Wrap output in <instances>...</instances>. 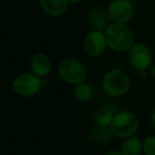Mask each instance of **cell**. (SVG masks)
Masks as SVG:
<instances>
[{
	"instance_id": "cell-1",
	"label": "cell",
	"mask_w": 155,
	"mask_h": 155,
	"mask_svg": "<svg viewBox=\"0 0 155 155\" xmlns=\"http://www.w3.org/2000/svg\"><path fill=\"white\" fill-rule=\"evenodd\" d=\"M107 47L116 52L129 51L135 41L132 30L122 24H110L104 31Z\"/></svg>"
},
{
	"instance_id": "cell-2",
	"label": "cell",
	"mask_w": 155,
	"mask_h": 155,
	"mask_svg": "<svg viewBox=\"0 0 155 155\" xmlns=\"http://www.w3.org/2000/svg\"><path fill=\"white\" fill-rule=\"evenodd\" d=\"M103 91L112 98L124 96L131 87V79L121 69H112L104 73L101 81Z\"/></svg>"
},
{
	"instance_id": "cell-3",
	"label": "cell",
	"mask_w": 155,
	"mask_h": 155,
	"mask_svg": "<svg viewBox=\"0 0 155 155\" xmlns=\"http://www.w3.org/2000/svg\"><path fill=\"white\" fill-rule=\"evenodd\" d=\"M56 73L63 82L74 86L85 82L87 70L81 61L74 58H68L61 61L56 67Z\"/></svg>"
},
{
	"instance_id": "cell-4",
	"label": "cell",
	"mask_w": 155,
	"mask_h": 155,
	"mask_svg": "<svg viewBox=\"0 0 155 155\" xmlns=\"http://www.w3.org/2000/svg\"><path fill=\"white\" fill-rule=\"evenodd\" d=\"M110 127L115 137L127 139L135 136L137 133L139 129V120L134 113L130 110H121L115 114L114 120Z\"/></svg>"
},
{
	"instance_id": "cell-5",
	"label": "cell",
	"mask_w": 155,
	"mask_h": 155,
	"mask_svg": "<svg viewBox=\"0 0 155 155\" xmlns=\"http://www.w3.org/2000/svg\"><path fill=\"white\" fill-rule=\"evenodd\" d=\"M12 89L17 96L31 98L36 96L43 89L41 79L31 71H25L17 74L12 81Z\"/></svg>"
},
{
	"instance_id": "cell-6",
	"label": "cell",
	"mask_w": 155,
	"mask_h": 155,
	"mask_svg": "<svg viewBox=\"0 0 155 155\" xmlns=\"http://www.w3.org/2000/svg\"><path fill=\"white\" fill-rule=\"evenodd\" d=\"M127 58L131 66L141 72L150 69L153 65L152 50L143 43H134L127 51Z\"/></svg>"
},
{
	"instance_id": "cell-7",
	"label": "cell",
	"mask_w": 155,
	"mask_h": 155,
	"mask_svg": "<svg viewBox=\"0 0 155 155\" xmlns=\"http://www.w3.org/2000/svg\"><path fill=\"white\" fill-rule=\"evenodd\" d=\"M134 12V5L130 0H112L106 9L112 24H127L133 18Z\"/></svg>"
},
{
	"instance_id": "cell-8",
	"label": "cell",
	"mask_w": 155,
	"mask_h": 155,
	"mask_svg": "<svg viewBox=\"0 0 155 155\" xmlns=\"http://www.w3.org/2000/svg\"><path fill=\"white\" fill-rule=\"evenodd\" d=\"M107 43L103 31L91 30L83 38V48L87 55L97 58L104 53Z\"/></svg>"
},
{
	"instance_id": "cell-9",
	"label": "cell",
	"mask_w": 155,
	"mask_h": 155,
	"mask_svg": "<svg viewBox=\"0 0 155 155\" xmlns=\"http://www.w3.org/2000/svg\"><path fill=\"white\" fill-rule=\"evenodd\" d=\"M52 70V62L47 54L37 52L30 60V71L41 79L48 78Z\"/></svg>"
},
{
	"instance_id": "cell-10",
	"label": "cell",
	"mask_w": 155,
	"mask_h": 155,
	"mask_svg": "<svg viewBox=\"0 0 155 155\" xmlns=\"http://www.w3.org/2000/svg\"><path fill=\"white\" fill-rule=\"evenodd\" d=\"M68 0H38V7L46 15L62 16L68 10Z\"/></svg>"
},
{
	"instance_id": "cell-11",
	"label": "cell",
	"mask_w": 155,
	"mask_h": 155,
	"mask_svg": "<svg viewBox=\"0 0 155 155\" xmlns=\"http://www.w3.org/2000/svg\"><path fill=\"white\" fill-rule=\"evenodd\" d=\"M88 18L89 22H91V27H93V30H99L102 31L108 27V18L107 13L106 11H102V10L98 9V8H94L89 11L88 13Z\"/></svg>"
},
{
	"instance_id": "cell-12",
	"label": "cell",
	"mask_w": 155,
	"mask_h": 155,
	"mask_svg": "<svg viewBox=\"0 0 155 155\" xmlns=\"http://www.w3.org/2000/svg\"><path fill=\"white\" fill-rule=\"evenodd\" d=\"M120 151L123 155H141L143 153V140L137 136L127 138L123 140Z\"/></svg>"
},
{
	"instance_id": "cell-13",
	"label": "cell",
	"mask_w": 155,
	"mask_h": 155,
	"mask_svg": "<svg viewBox=\"0 0 155 155\" xmlns=\"http://www.w3.org/2000/svg\"><path fill=\"white\" fill-rule=\"evenodd\" d=\"M113 136L114 134L110 127H101L96 124L89 132V138L91 139V141L99 144L108 142L110 140H112Z\"/></svg>"
},
{
	"instance_id": "cell-14",
	"label": "cell",
	"mask_w": 155,
	"mask_h": 155,
	"mask_svg": "<svg viewBox=\"0 0 155 155\" xmlns=\"http://www.w3.org/2000/svg\"><path fill=\"white\" fill-rule=\"evenodd\" d=\"M73 98L80 103H86L91 99L93 96V91L91 87L89 86V84H87L86 82H82L80 84H77L73 86L72 91Z\"/></svg>"
},
{
	"instance_id": "cell-15",
	"label": "cell",
	"mask_w": 155,
	"mask_h": 155,
	"mask_svg": "<svg viewBox=\"0 0 155 155\" xmlns=\"http://www.w3.org/2000/svg\"><path fill=\"white\" fill-rule=\"evenodd\" d=\"M114 113L105 107L99 108L98 110H96L95 115H94L96 124L101 125V127H110L113 120H114Z\"/></svg>"
},
{
	"instance_id": "cell-16",
	"label": "cell",
	"mask_w": 155,
	"mask_h": 155,
	"mask_svg": "<svg viewBox=\"0 0 155 155\" xmlns=\"http://www.w3.org/2000/svg\"><path fill=\"white\" fill-rule=\"evenodd\" d=\"M144 155H155V135H149L143 140Z\"/></svg>"
},
{
	"instance_id": "cell-17",
	"label": "cell",
	"mask_w": 155,
	"mask_h": 155,
	"mask_svg": "<svg viewBox=\"0 0 155 155\" xmlns=\"http://www.w3.org/2000/svg\"><path fill=\"white\" fill-rule=\"evenodd\" d=\"M103 155H123V154L121 153V151L118 150H108Z\"/></svg>"
},
{
	"instance_id": "cell-18",
	"label": "cell",
	"mask_w": 155,
	"mask_h": 155,
	"mask_svg": "<svg viewBox=\"0 0 155 155\" xmlns=\"http://www.w3.org/2000/svg\"><path fill=\"white\" fill-rule=\"evenodd\" d=\"M49 86V81H48L47 78H44V79H41V87L44 88H46V87Z\"/></svg>"
},
{
	"instance_id": "cell-19",
	"label": "cell",
	"mask_w": 155,
	"mask_h": 155,
	"mask_svg": "<svg viewBox=\"0 0 155 155\" xmlns=\"http://www.w3.org/2000/svg\"><path fill=\"white\" fill-rule=\"evenodd\" d=\"M150 120H151V124H152V127L155 129V108H154V110H153L152 114H151V118H150Z\"/></svg>"
},
{
	"instance_id": "cell-20",
	"label": "cell",
	"mask_w": 155,
	"mask_h": 155,
	"mask_svg": "<svg viewBox=\"0 0 155 155\" xmlns=\"http://www.w3.org/2000/svg\"><path fill=\"white\" fill-rule=\"evenodd\" d=\"M150 73H151V77L155 80V64H153L152 67L150 68Z\"/></svg>"
},
{
	"instance_id": "cell-21",
	"label": "cell",
	"mask_w": 155,
	"mask_h": 155,
	"mask_svg": "<svg viewBox=\"0 0 155 155\" xmlns=\"http://www.w3.org/2000/svg\"><path fill=\"white\" fill-rule=\"evenodd\" d=\"M83 0H68L69 5H78V3H81Z\"/></svg>"
}]
</instances>
